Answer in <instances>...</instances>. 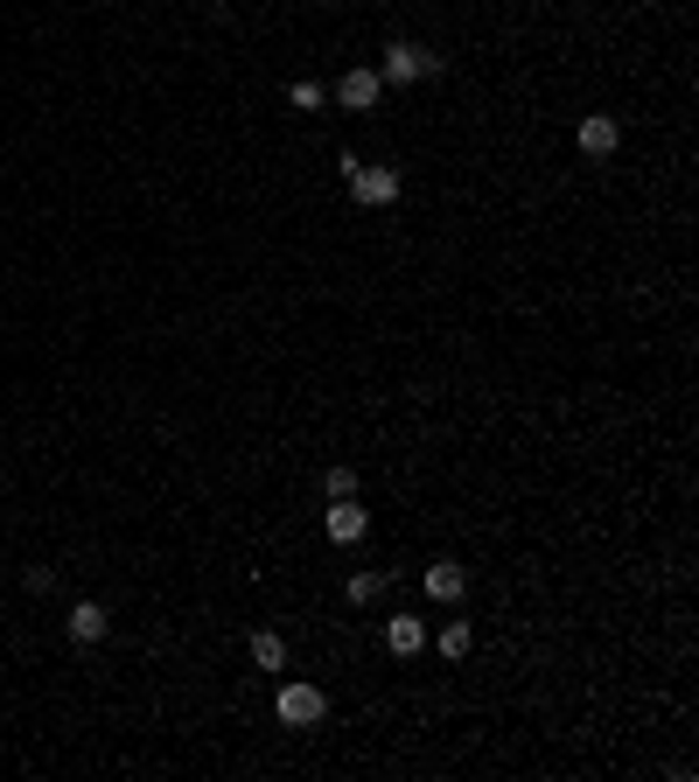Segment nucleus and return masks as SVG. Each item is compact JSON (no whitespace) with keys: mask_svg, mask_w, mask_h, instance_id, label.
<instances>
[{"mask_svg":"<svg viewBox=\"0 0 699 782\" xmlns=\"http://www.w3.org/2000/svg\"><path fill=\"white\" fill-rule=\"evenodd\" d=\"M441 70H448V57H441V49H427V42H412V36L378 49V77H385V85H427V77H441Z\"/></svg>","mask_w":699,"mask_h":782,"instance_id":"nucleus-1","label":"nucleus"},{"mask_svg":"<svg viewBox=\"0 0 699 782\" xmlns=\"http://www.w3.org/2000/svg\"><path fill=\"white\" fill-rule=\"evenodd\" d=\"M343 182H350V196L365 203V211H385V203H399V189H406L399 168H371V162H357Z\"/></svg>","mask_w":699,"mask_h":782,"instance_id":"nucleus-2","label":"nucleus"},{"mask_svg":"<svg viewBox=\"0 0 699 782\" xmlns=\"http://www.w3.org/2000/svg\"><path fill=\"white\" fill-rule=\"evenodd\" d=\"M273 713H280V726H322V713H329V698H322V685H280V698H273Z\"/></svg>","mask_w":699,"mask_h":782,"instance_id":"nucleus-3","label":"nucleus"},{"mask_svg":"<svg viewBox=\"0 0 699 782\" xmlns=\"http://www.w3.org/2000/svg\"><path fill=\"white\" fill-rule=\"evenodd\" d=\"M378 91H385V77H378L371 63H357V70L336 77V106H343V113H371V106H378Z\"/></svg>","mask_w":699,"mask_h":782,"instance_id":"nucleus-4","label":"nucleus"},{"mask_svg":"<svg viewBox=\"0 0 699 782\" xmlns=\"http://www.w3.org/2000/svg\"><path fill=\"white\" fill-rule=\"evenodd\" d=\"M420 587H427V602H441V608H455L462 594H469V566L462 559H434L427 573H420Z\"/></svg>","mask_w":699,"mask_h":782,"instance_id":"nucleus-5","label":"nucleus"},{"mask_svg":"<svg viewBox=\"0 0 699 782\" xmlns=\"http://www.w3.org/2000/svg\"><path fill=\"white\" fill-rule=\"evenodd\" d=\"M574 140H581L588 162H609V154L623 147V126H615V113H588V119L574 126Z\"/></svg>","mask_w":699,"mask_h":782,"instance_id":"nucleus-6","label":"nucleus"},{"mask_svg":"<svg viewBox=\"0 0 699 782\" xmlns=\"http://www.w3.org/2000/svg\"><path fill=\"white\" fill-rule=\"evenodd\" d=\"M322 531H329V545H357V538L371 531V510L357 504V497H343V504L322 510Z\"/></svg>","mask_w":699,"mask_h":782,"instance_id":"nucleus-7","label":"nucleus"},{"mask_svg":"<svg viewBox=\"0 0 699 782\" xmlns=\"http://www.w3.org/2000/svg\"><path fill=\"white\" fill-rule=\"evenodd\" d=\"M385 649H392V657H420V649H427V622L420 615H392V622H385Z\"/></svg>","mask_w":699,"mask_h":782,"instance_id":"nucleus-8","label":"nucleus"},{"mask_svg":"<svg viewBox=\"0 0 699 782\" xmlns=\"http://www.w3.org/2000/svg\"><path fill=\"white\" fill-rule=\"evenodd\" d=\"M64 629H70V643H106V629H113V615H106V608H98V602H77V608H70V622H64Z\"/></svg>","mask_w":699,"mask_h":782,"instance_id":"nucleus-9","label":"nucleus"},{"mask_svg":"<svg viewBox=\"0 0 699 782\" xmlns=\"http://www.w3.org/2000/svg\"><path fill=\"white\" fill-rule=\"evenodd\" d=\"M252 664L259 671H288V636H280V629H252Z\"/></svg>","mask_w":699,"mask_h":782,"instance_id":"nucleus-10","label":"nucleus"},{"mask_svg":"<svg viewBox=\"0 0 699 782\" xmlns=\"http://www.w3.org/2000/svg\"><path fill=\"white\" fill-rule=\"evenodd\" d=\"M385 587H392V573H350V587H343V594H350L357 608H371V602H378Z\"/></svg>","mask_w":699,"mask_h":782,"instance_id":"nucleus-11","label":"nucleus"},{"mask_svg":"<svg viewBox=\"0 0 699 782\" xmlns=\"http://www.w3.org/2000/svg\"><path fill=\"white\" fill-rule=\"evenodd\" d=\"M469 649H476V629H469V622H448V629H441V657H448V664H462Z\"/></svg>","mask_w":699,"mask_h":782,"instance_id":"nucleus-12","label":"nucleus"},{"mask_svg":"<svg viewBox=\"0 0 699 782\" xmlns=\"http://www.w3.org/2000/svg\"><path fill=\"white\" fill-rule=\"evenodd\" d=\"M322 497H329V504L357 497V468H343V461H336V468H322Z\"/></svg>","mask_w":699,"mask_h":782,"instance_id":"nucleus-13","label":"nucleus"},{"mask_svg":"<svg viewBox=\"0 0 699 782\" xmlns=\"http://www.w3.org/2000/svg\"><path fill=\"white\" fill-rule=\"evenodd\" d=\"M21 587H29V594H49V587H57V566H29V573H21Z\"/></svg>","mask_w":699,"mask_h":782,"instance_id":"nucleus-14","label":"nucleus"},{"mask_svg":"<svg viewBox=\"0 0 699 782\" xmlns=\"http://www.w3.org/2000/svg\"><path fill=\"white\" fill-rule=\"evenodd\" d=\"M294 106H301V113H315V106H322V85H308V77H301V85H294Z\"/></svg>","mask_w":699,"mask_h":782,"instance_id":"nucleus-15","label":"nucleus"}]
</instances>
